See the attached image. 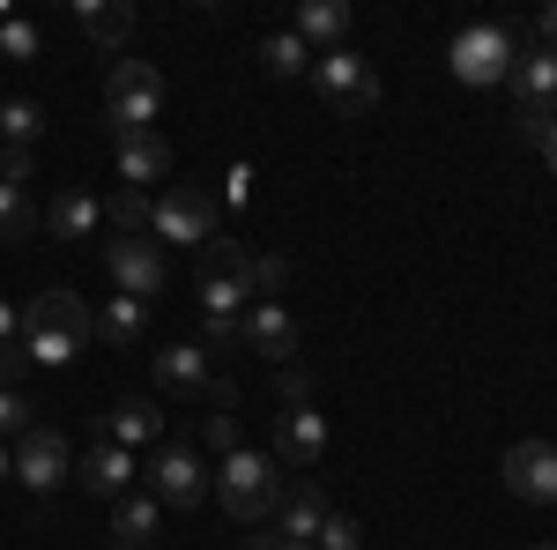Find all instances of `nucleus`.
<instances>
[{
    "instance_id": "1",
    "label": "nucleus",
    "mask_w": 557,
    "mask_h": 550,
    "mask_svg": "<svg viewBox=\"0 0 557 550\" xmlns=\"http://www.w3.org/2000/svg\"><path fill=\"white\" fill-rule=\"evenodd\" d=\"M89 335H97V320H89V305L75 291H45L23 305V357L30 365H75L89 350Z\"/></svg>"
},
{
    "instance_id": "2",
    "label": "nucleus",
    "mask_w": 557,
    "mask_h": 550,
    "mask_svg": "<svg viewBox=\"0 0 557 550\" xmlns=\"http://www.w3.org/2000/svg\"><path fill=\"white\" fill-rule=\"evenodd\" d=\"M246 297H260L253 291V254H246L238 239H209V246H201V276H194V305H201V320L238 328V320H246Z\"/></svg>"
},
{
    "instance_id": "3",
    "label": "nucleus",
    "mask_w": 557,
    "mask_h": 550,
    "mask_svg": "<svg viewBox=\"0 0 557 550\" xmlns=\"http://www.w3.org/2000/svg\"><path fill=\"white\" fill-rule=\"evenodd\" d=\"M215 499H223V513L231 521H268L275 513V499H283V468L268 462V454H253V447H238V454H223V468H215Z\"/></svg>"
},
{
    "instance_id": "4",
    "label": "nucleus",
    "mask_w": 557,
    "mask_h": 550,
    "mask_svg": "<svg viewBox=\"0 0 557 550\" xmlns=\"http://www.w3.org/2000/svg\"><path fill=\"white\" fill-rule=\"evenodd\" d=\"M513 60H520V38L506 30V23H469V30H454V45H446V68H454V83H461V89L506 83Z\"/></svg>"
},
{
    "instance_id": "5",
    "label": "nucleus",
    "mask_w": 557,
    "mask_h": 550,
    "mask_svg": "<svg viewBox=\"0 0 557 550\" xmlns=\"http://www.w3.org/2000/svg\"><path fill=\"white\" fill-rule=\"evenodd\" d=\"M312 89H320V105L335 112V120H364L372 105H380V75H372V60L343 45V52H312Z\"/></svg>"
},
{
    "instance_id": "6",
    "label": "nucleus",
    "mask_w": 557,
    "mask_h": 550,
    "mask_svg": "<svg viewBox=\"0 0 557 550\" xmlns=\"http://www.w3.org/2000/svg\"><path fill=\"white\" fill-rule=\"evenodd\" d=\"M141 476H149V499H157V506H178V513H194V506H201V499L215 491V476L194 462V447H186V439H164V447H149Z\"/></svg>"
},
{
    "instance_id": "7",
    "label": "nucleus",
    "mask_w": 557,
    "mask_h": 550,
    "mask_svg": "<svg viewBox=\"0 0 557 550\" xmlns=\"http://www.w3.org/2000/svg\"><path fill=\"white\" fill-rule=\"evenodd\" d=\"M506 83H513V105H520V134H528V142H543L550 120H557V52H550V45L520 52Z\"/></svg>"
},
{
    "instance_id": "8",
    "label": "nucleus",
    "mask_w": 557,
    "mask_h": 550,
    "mask_svg": "<svg viewBox=\"0 0 557 550\" xmlns=\"http://www.w3.org/2000/svg\"><path fill=\"white\" fill-rule=\"evenodd\" d=\"M149 239H157V246H164V239H178V246H209L215 239V201L194 186V179L164 186V194H157V216H149Z\"/></svg>"
},
{
    "instance_id": "9",
    "label": "nucleus",
    "mask_w": 557,
    "mask_h": 550,
    "mask_svg": "<svg viewBox=\"0 0 557 550\" xmlns=\"http://www.w3.org/2000/svg\"><path fill=\"white\" fill-rule=\"evenodd\" d=\"M104 105H112V127H149V120L164 112V75H157L149 60H112Z\"/></svg>"
},
{
    "instance_id": "10",
    "label": "nucleus",
    "mask_w": 557,
    "mask_h": 550,
    "mask_svg": "<svg viewBox=\"0 0 557 550\" xmlns=\"http://www.w3.org/2000/svg\"><path fill=\"white\" fill-rule=\"evenodd\" d=\"M104 268H112V283H120V297H149L172 283V260H164V246L141 231V239H104Z\"/></svg>"
},
{
    "instance_id": "11",
    "label": "nucleus",
    "mask_w": 557,
    "mask_h": 550,
    "mask_svg": "<svg viewBox=\"0 0 557 550\" xmlns=\"http://www.w3.org/2000/svg\"><path fill=\"white\" fill-rule=\"evenodd\" d=\"M506 491L528 499V506H557V439H520L506 447Z\"/></svg>"
},
{
    "instance_id": "12",
    "label": "nucleus",
    "mask_w": 557,
    "mask_h": 550,
    "mask_svg": "<svg viewBox=\"0 0 557 550\" xmlns=\"http://www.w3.org/2000/svg\"><path fill=\"white\" fill-rule=\"evenodd\" d=\"M112 157H120V186H134V194L172 179V149L157 127H112Z\"/></svg>"
},
{
    "instance_id": "13",
    "label": "nucleus",
    "mask_w": 557,
    "mask_h": 550,
    "mask_svg": "<svg viewBox=\"0 0 557 550\" xmlns=\"http://www.w3.org/2000/svg\"><path fill=\"white\" fill-rule=\"evenodd\" d=\"M320 454H327V424H320V410H312V402L283 410V417H275V454H268V462L312 476V468H320Z\"/></svg>"
},
{
    "instance_id": "14",
    "label": "nucleus",
    "mask_w": 557,
    "mask_h": 550,
    "mask_svg": "<svg viewBox=\"0 0 557 550\" xmlns=\"http://www.w3.org/2000/svg\"><path fill=\"white\" fill-rule=\"evenodd\" d=\"M67 439L52 431V424H30L23 439H15V484L23 491H60V476H67Z\"/></svg>"
},
{
    "instance_id": "15",
    "label": "nucleus",
    "mask_w": 557,
    "mask_h": 550,
    "mask_svg": "<svg viewBox=\"0 0 557 550\" xmlns=\"http://www.w3.org/2000/svg\"><path fill=\"white\" fill-rule=\"evenodd\" d=\"M238 342H246L253 357H268V365H298V320H290L275 297L246 305V320H238Z\"/></svg>"
},
{
    "instance_id": "16",
    "label": "nucleus",
    "mask_w": 557,
    "mask_h": 550,
    "mask_svg": "<svg viewBox=\"0 0 557 550\" xmlns=\"http://www.w3.org/2000/svg\"><path fill=\"white\" fill-rule=\"evenodd\" d=\"M157 387H172V394H215V402H231V387L215 380V357L201 342H172V350H157Z\"/></svg>"
},
{
    "instance_id": "17",
    "label": "nucleus",
    "mask_w": 557,
    "mask_h": 550,
    "mask_svg": "<svg viewBox=\"0 0 557 550\" xmlns=\"http://www.w3.org/2000/svg\"><path fill=\"white\" fill-rule=\"evenodd\" d=\"M134 476H141V462H134L127 447H112V439H97L83 462H75V484H83L89 499H112V506L134 491Z\"/></svg>"
},
{
    "instance_id": "18",
    "label": "nucleus",
    "mask_w": 557,
    "mask_h": 550,
    "mask_svg": "<svg viewBox=\"0 0 557 550\" xmlns=\"http://www.w3.org/2000/svg\"><path fill=\"white\" fill-rule=\"evenodd\" d=\"M104 439L112 447H164V417H157V402L149 394H120L112 410H104Z\"/></svg>"
},
{
    "instance_id": "19",
    "label": "nucleus",
    "mask_w": 557,
    "mask_h": 550,
    "mask_svg": "<svg viewBox=\"0 0 557 550\" xmlns=\"http://www.w3.org/2000/svg\"><path fill=\"white\" fill-rule=\"evenodd\" d=\"M97 223H104V201H97V194H83V186H60V194H52V209H45V231H52L60 246L97 239Z\"/></svg>"
},
{
    "instance_id": "20",
    "label": "nucleus",
    "mask_w": 557,
    "mask_h": 550,
    "mask_svg": "<svg viewBox=\"0 0 557 550\" xmlns=\"http://www.w3.org/2000/svg\"><path fill=\"white\" fill-rule=\"evenodd\" d=\"M157 528H164V506L149 491H127L112 506V550H157Z\"/></svg>"
},
{
    "instance_id": "21",
    "label": "nucleus",
    "mask_w": 557,
    "mask_h": 550,
    "mask_svg": "<svg viewBox=\"0 0 557 550\" xmlns=\"http://www.w3.org/2000/svg\"><path fill=\"white\" fill-rule=\"evenodd\" d=\"M75 30L89 45H104V52H120L134 38V8L127 0H75Z\"/></svg>"
},
{
    "instance_id": "22",
    "label": "nucleus",
    "mask_w": 557,
    "mask_h": 550,
    "mask_svg": "<svg viewBox=\"0 0 557 550\" xmlns=\"http://www.w3.org/2000/svg\"><path fill=\"white\" fill-rule=\"evenodd\" d=\"M275 506H283V536H290V543H312V536H320V521H327V499H320V484H312V476H298V484H283V499H275Z\"/></svg>"
},
{
    "instance_id": "23",
    "label": "nucleus",
    "mask_w": 557,
    "mask_h": 550,
    "mask_svg": "<svg viewBox=\"0 0 557 550\" xmlns=\"http://www.w3.org/2000/svg\"><path fill=\"white\" fill-rule=\"evenodd\" d=\"M290 30L305 38V52H312V45H320V52H343V45H349V8H343V0H305Z\"/></svg>"
},
{
    "instance_id": "24",
    "label": "nucleus",
    "mask_w": 557,
    "mask_h": 550,
    "mask_svg": "<svg viewBox=\"0 0 557 550\" xmlns=\"http://www.w3.org/2000/svg\"><path fill=\"white\" fill-rule=\"evenodd\" d=\"M0 142L38 157V142H45V105L38 97H0Z\"/></svg>"
},
{
    "instance_id": "25",
    "label": "nucleus",
    "mask_w": 557,
    "mask_h": 550,
    "mask_svg": "<svg viewBox=\"0 0 557 550\" xmlns=\"http://www.w3.org/2000/svg\"><path fill=\"white\" fill-rule=\"evenodd\" d=\"M141 335H149V305H141V297H112V305L97 313V342H112V350H134Z\"/></svg>"
},
{
    "instance_id": "26",
    "label": "nucleus",
    "mask_w": 557,
    "mask_h": 550,
    "mask_svg": "<svg viewBox=\"0 0 557 550\" xmlns=\"http://www.w3.org/2000/svg\"><path fill=\"white\" fill-rule=\"evenodd\" d=\"M260 68H268L275 83H298V75H312V52H305L298 30H268V38H260Z\"/></svg>"
},
{
    "instance_id": "27",
    "label": "nucleus",
    "mask_w": 557,
    "mask_h": 550,
    "mask_svg": "<svg viewBox=\"0 0 557 550\" xmlns=\"http://www.w3.org/2000/svg\"><path fill=\"white\" fill-rule=\"evenodd\" d=\"M30 231H38V209H30V186L0 179V239H8V246H23Z\"/></svg>"
},
{
    "instance_id": "28",
    "label": "nucleus",
    "mask_w": 557,
    "mask_h": 550,
    "mask_svg": "<svg viewBox=\"0 0 557 550\" xmlns=\"http://www.w3.org/2000/svg\"><path fill=\"white\" fill-rule=\"evenodd\" d=\"M104 216H112V239H141V231H149V216H157V194H134V186H120V194L104 201Z\"/></svg>"
},
{
    "instance_id": "29",
    "label": "nucleus",
    "mask_w": 557,
    "mask_h": 550,
    "mask_svg": "<svg viewBox=\"0 0 557 550\" xmlns=\"http://www.w3.org/2000/svg\"><path fill=\"white\" fill-rule=\"evenodd\" d=\"M38 52H45L38 23H23V15H8V8H0V60H8V68H30Z\"/></svg>"
},
{
    "instance_id": "30",
    "label": "nucleus",
    "mask_w": 557,
    "mask_h": 550,
    "mask_svg": "<svg viewBox=\"0 0 557 550\" xmlns=\"http://www.w3.org/2000/svg\"><path fill=\"white\" fill-rule=\"evenodd\" d=\"M38 424V410H30V394L23 387H0V439H23Z\"/></svg>"
},
{
    "instance_id": "31",
    "label": "nucleus",
    "mask_w": 557,
    "mask_h": 550,
    "mask_svg": "<svg viewBox=\"0 0 557 550\" xmlns=\"http://www.w3.org/2000/svg\"><path fill=\"white\" fill-rule=\"evenodd\" d=\"M357 543H364V528H357L349 513H327L320 536H312V550H357Z\"/></svg>"
},
{
    "instance_id": "32",
    "label": "nucleus",
    "mask_w": 557,
    "mask_h": 550,
    "mask_svg": "<svg viewBox=\"0 0 557 550\" xmlns=\"http://www.w3.org/2000/svg\"><path fill=\"white\" fill-rule=\"evenodd\" d=\"M275 394H283V410L312 402V372H305V365H275Z\"/></svg>"
},
{
    "instance_id": "33",
    "label": "nucleus",
    "mask_w": 557,
    "mask_h": 550,
    "mask_svg": "<svg viewBox=\"0 0 557 550\" xmlns=\"http://www.w3.org/2000/svg\"><path fill=\"white\" fill-rule=\"evenodd\" d=\"M283 283H290V260H283V254H253V291L275 297Z\"/></svg>"
},
{
    "instance_id": "34",
    "label": "nucleus",
    "mask_w": 557,
    "mask_h": 550,
    "mask_svg": "<svg viewBox=\"0 0 557 550\" xmlns=\"http://www.w3.org/2000/svg\"><path fill=\"white\" fill-rule=\"evenodd\" d=\"M201 431H209V447H215V454H238V447H246V439H238V417H209Z\"/></svg>"
},
{
    "instance_id": "35",
    "label": "nucleus",
    "mask_w": 557,
    "mask_h": 550,
    "mask_svg": "<svg viewBox=\"0 0 557 550\" xmlns=\"http://www.w3.org/2000/svg\"><path fill=\"white\" fill-rule=\"evenodd\" d=\"M223 201H231V209H246V201H253V171H246V164L223 171Z\"/></svg>"
},
{
    "instance_id": "36",
    "label": "nucleus",
    "mask_w": 557,
    "mask_h": 550,
    "mask_svg": "<svg viewBox=\"0 0 557 550\" xmlns=\"http://www.w3.org/2000/svg\"><path fill=\"white\" fill-rule=\"evenodd\" d=\"M23 365H30V357H23V342H8V350H0V387L23 380Z\"/></svg>"
},
{
    "instance_id": "37",
    "label": "nucleus",
    "mask_w": 557,
    "mask_h": 550,
    "mask_svg": "<svg viewBox=\"0 0 557 550\" xmlns=\"http://www.w3.org/2000/svg\"><path fill=\"white\" fill-rule=\"evenodd\" d=\"M535 45H550V52H557V0H550V8H535Z\"/></svg>"
},
{
    "instance_id": "38",
    "label": "nucleus",
    "mask_w": 557,
    "mask_h": 550,
    "mask_svg": "<svg viewBox=\"0 0 557 550\" xmlns=\"http://www.w3.org/2000/svg\"><path fill=\"white\" fill-rule=\"evenodd\" d=\"M8 342H23V313H15V305L0 297V350H8Z\"/></svg>"
},
{
    "instance_id": "39",
    "label": "nucleus",
    "mask_w": 557,
    "mask_h": 550,
    "mask_svg": "<svg viewBox=\"0 0 557 550\" xmlns=\"http://www.w3.org/2000/svg\"><path fill=\"white\" fill-rule=\"evenodd\" d=\"M246 550H312V543H290V536H246Z\"/></svg>"
},
{
    "instance_id": "40",
    "label": "nucleus",
    "mask_w": 557,
    "mask_h": 550,
    "mask_svg": "<svg viewBox=\"0 0 557 550\" xmlns=\"http://www.w3.org/2000/svg\"><path fill=\"white\" fill-rule=\"evenodd\" d=\"M8 476H15V447L0 439V484H8Z\"/></svg>"
},
{
    "instance_id": "41",
    "label": "nucleus",
    "mask_w": 557,
    "mask_h": 550,
    "mask_svg": "<svg viewBox=\"0 0 557 550\" xmlns=\"http://www.w3.org/2000/svg\"><path fill=\"white\" fill-rule=\"evenodd\" d=\"M543 157H550V171H557V120H550V134H543Z\"/></svg>"
},
{
    "instance_id": "42",
    "label": "nucleus",
    "mask_w": 557,
    "mask_h": 550,
    "mask_svg": "<svg viewBox=\"0 0 557 550\" xmlns=\"http://www.w3.org/2000/svg\"><path fill=\"white\" fill-rule=\"evenodd\" d=\"M535 550H557V543H535Z\"/></svg>"
}]
</instances>
